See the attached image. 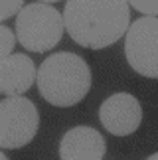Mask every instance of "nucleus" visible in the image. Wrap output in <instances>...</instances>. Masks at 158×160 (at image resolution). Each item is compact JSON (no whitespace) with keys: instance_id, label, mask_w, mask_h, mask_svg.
Listing matches in <instances>:
<instances>
[{"instance_id":"nucleus-11","label":"nucleus","mask_w":158,"mask_h":160,"mask_svg":"<svg viewBox=\"0 0 158 160\" xmlns=\"http://www.w3.org/2000/svg\"><path fill=\"white\" fill-rule=\"evenodd\" d=\"M126 2L144 16H156L158 18V0H126Z\"/></svg>"},{"instance_id":"nucleus-12","label":"nucleus","mask_w":158,"mask_h":160,"mask_svg":"<svg viewBox=\"0 0 158 160\" xmlns=\"http://www.w3.org/2000/svg\"><path fill=\"white\" fill-rule=\"evenodd\" d=\"M146 160H158V152H156V154H152V156H148Z\"/></svg>"},{"instance_id":"nucleus-7","label":"nucleus","mask_w":158,"mask_h":160,"mask_svg":"<svg viewBox=\"0 0 158 160\" xmlns=\"http://www.w3.org/2000/svg\"><path fill=\"white\" fill-rule=\"evenodd\" d=\"M34 81H38V71L26 53H12L0 59V91L4 97H22Z\"/></svg>"},{"instance_id":"nucleus-4","label":"nucleus","mask_w":158,"mask_h":160,"mask_svg":"<svg viewBox=\"0 0 158 160\" xmlns=\"http://www.w3.org/2000/svg\"><path fill=\"white\" fill-rule=\"evenodd\" d=\"M40 127L38 109L26 97H4L0 101V146L22 148L32 142Z\"/></svg>"},{"instance_id":"nucleus-5","label":"nucleus","mask_w":158,"mask_h":160,"mask_svg":"<svg viewBox=\"0 0 158 160\" xmlns=\"http://www.w3.org/2000/svg\"><path fill=\"white\" fill-rule=\"evenodd\" d=\"M129 65L144 77L158 79V18L142 16L131 24L125 40Z\"/></svg>"},{"instance_id":"nucleus-13","label":"nucleus","mask_w":158,"mask_h":160,"mask_svg":"<svg viewBox=\"0 0 158 160\" xmlns=\"http://www.w3.org/2000/svg\"><path fill=\"white\" fill-rule=\"evenodd\" d=\"M40 2H46V4H52V2H59V0H40Z\"/></svg>"},{"instance_id":"nucleus-10","label":"nucleus","mask_w":158,"mask_h":160,"mask_svg":"<svg viewBox=\"0 0 158 160\" xmlns=\"http://www.w3.org/2000/svg\"><path fill=\"white\" fill-rule=\"evenodd\" d=\"M0 42H2V46H0V58H8L12 55V48H14V34H12V30L8 26H0Z\"/></svg>"},{"instance_id":"nucleus-3","label":"nucleus","mask_w":158,"mask_h":160,"mask_svg":"<svg viewBox=\"0 0 158 160\" xmlns=\"http://www.w3.org/2000/svg\"><path fill=\"white\" fill-rule=\"evenodd\" d=\"M63 16L46 2L24 6L16 18V38L28 52H47L59 44L63 36Z\"/></svg>"},{"instance_id":"nucleus-2","label":"nucleus","mask_w":158,"mask_h":160,"mask_svg":"<svg viewBox=\"0 0 158 160\" xmlns=\"http://www.w3.org/2000/svg\"><path fill=\"white\" fill-rule=\"evenodd\" d=\"M40 95L53 107L77 105L91 89V69L81 55L52 53L38 69Z\"/></svg>"},{"instance_id":"nucleus-9","label":"nucleus","mask_w":158,"mask_h":160,"mask_svg":"<svg viewBox=\"0 0 158 160\" xmlns=\"http://www.w3.org/2000/svg\"><path fill=\"white\" fill-rule=\"evenodd\" d=\"M24 8V0H0V20H8V18L20 14Z\"/></svg>"},{"instance_id":"nucleus-1","label":"nucleus","mask_w":158,"mask_h":160,"mask_svg":"<svg viewBox=\"0 0 158 160\" xmlns=\"http://www.w3.org/2000/svg\"><path fill=\"white\" fill-rule=\"evenodd\" d=\"M126 0H67L65 30L81 48L103 50L129 32L131 10Z\"/></svg>"},{"instance_id":"nucleus-8","label":"nucleus","mask_w":158,"mask_h":160,"mask_svg":"<svg viewBox=\"0 0 158 160\" xmlns=\"http://www.w3.org/2000/svg\"><path fill=\"white\" fill-rule=\"evenodd\" d=\"M105 138L91 127H75L67 131L59 144L62 160H103Z\"/></svg>"},{"instance_id":"nucleus-6","label":"nucleus","mask_w":158,"mask_h":160,"mask_svg":"<svg viewBox=\"0 0 158 160\" xmlns=\"http://www.w3.org/2000/svg\"><path fill=\"white\" fill-rule=\"evenodd\" d=\"M101 125L115 137L132 134L141 127L142 107L138 99L131 93H115L103 101L99 109Z\"/></svg>"},{"instance_id":"nucleus-14","label":"nucleus","mask_w":158,"mask_h":160,"mask_svg":"<svg viewBox=\"0 0 158 160\" xmlns=\"http://www.w3.org/2000/svg\"><path fill=\"white\" fill-rule=\"evenodd\" d=\"M0 160H8V158H6V156H4V154H2V156H0Z\"/></svg>"}]
</instances>
